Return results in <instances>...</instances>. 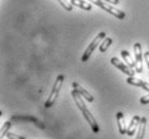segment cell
I'll return each mask as SVG.
<instances>
[{
	"label": "cell",
	"mask_w": 149,
	"mask_h": 139,
	"mask_svg": "<svg viewBox=\"0 0 149 139\" xmlns=\"http://www.w3.org/2000/svg\"><path fill=\"white\" fill-rule=\"evenodd\" d=\"M71 95H72V98H73V100H74L76 106H77V108L81 110L83 115H84L85 120L89 123V125L91 127L92 132L95 133V134L100 132V127H99V125H98V122H97V120L95 119V117H93L92 113L90 112V110L87 108V106L85 105L84 101H83V98H81V95L79 94L77 91H75L74 89L72 90Z\"/></svg>",
	"instance_id": "6da1fadb"
},
{
	"label": "cell",
	"mask_w": 149,
	"mask_h": 139,
	"mask_svg": "<svg viewBox=\"0 0 149 139\" xmlns=\"http://www.w3.org/2000/svg\"><path fill=\"white\" fill-rule=\"evenodd\" d=\"M63 80H65V76L61 74L58 75L57 78H56V80H55L54 87L52 89L51 94H49V96H48L47 100H46V102H45V107H46V108L51 107L52 105L55 104V102H56V100H57V98H58V94H59V92H60L61 87H62Z\"/></svg>",
	"instance_id": "7a4b0ae2"
},
{
	"label": "cell",
	"mask_w": 149,
	"mask_h": 139,
	"mask_svg": "<svg viewBox=\"0 0 149 139\" xmlns=\"http://www.w3.org/2000/svg\"><path fill=\"white\" fill-rule=\"evenodd\" d=\"M105 37H106V34H105V32H100V33H99L98 35H97V37L92 40V42L89 44L88 47L86 48L85 53L83 54V56H81V62H86L87 60H89V58H90L91 54L93 53V50L98 47V45L101 44V41H103Z\"/></svg>",
	"instance_id": "3957f363"
},
{
	"label": "cell",
	"mask_w": 149,
	"mask_h": 139,
	"mask_svg": "<svg viewBox=\"0 0 149 139\" xmlns=\"http://www.w3.org/2000/svg\"><path fill=\"white\" fill-rule=\"evenodd\" d=\"M111 63H112L115 68H119V70H120L123 74L128 75L129 77H133V76H134V74H135V71H133V68H129V66H128V64H125L123 62H121L120 60H119L118 58L113 57L112 59H111Z\"/></svg>",
	"instance_id": "277c9868"
},
{
	"label": "cell",
	"mask_w": 149,
	"mask_h": 139,
	"mask_svg": "<svg viewBox=\"0 0 149 139\" xmlns=\"http://www.w3.org/2000/svg\"><path fill=\"white\" fill-rule=\"evenodd\" d=\"M102 10L106 11L107 13L112 14V15H114L115 17H117L118 19H125V13L123 12V11L121 10H118V9H116L115 7H113L112 4L107 3V2H104V1H102V3L100 4V7Z\"/></svg>",
	"instance_id": "5b68a950"
},
{
	"label": "cell",
	"mask_w": 149,
	"mask_h": 139,
	"mask_svg": "<svg viewBox=\"0 0 149 139\" xmlns=\"http://www.w3.org/2000/svg\"><path fill=\"white\" fill-rule=\"evenodd\" d=\"M134 56H135V62H136V73H142L143 72V51H142V45L139 43L134 44Z\"/></svg>",
	"instance_id": "8992f818"
},
{
	"label": "cell",
	"mask_w": 149,
	"mask_h": 139,
	"mask_svg": "<svg viewBox=\"0 0 149 139\" xmlns=\"http://www.w3.org/2000/svg\"><path fill=\"white\" fill-rule=\"evenodd\" d=\"M72 87H73V89H74L75 91H77L79 94L83 96V98L86 100V101H88L89 103H91V102H93V96H92V94L91 93H89L87 90L85 88H83L78 82H72Z\"/></svg>",
	"instance_id": "52a82bcc"
},
{
	"label": "cell",
	"mask_w": 149,
	"mask_h": 139,
	"mask_svg": "<svg viewBox=\"0 0 149 139\" xmlns=\"http://www.w3.org/2000/svg\"><path fill=\"white\" fill-rule=\"evenodd\" d=\"M127 82L129 85L135 86V87H141L142 89H144L145 91H147L149 93V84L148 82H144V80H141L139 78H134V77H129L127 79Z\"/></svg>",
	"instance_id": "ba28073f"
},
{
	"label": "cell",
	"mask_w": 149,
	"mask_h": 139,
	"mask_svg": "<svg viewBox=\"0 0 149 139\" xmlns=\"http://www.w3.org/2000/svg\"><path fill=\"white\" fill-rule=\"evenodd\" d=\"M141 119L139 115H134L132 119H131V121H130V124L128 126V129H127V134L129 136H133L134 135V133H135L136 129L139 126V123H141Z\"/></svg>",
	"instance_id": "9c48e42d"
},
{
	"label": "cell",
	"mask_w": 149,
	"mask_h": 139,
	"mask_svg": "<svg viewBox=\"0 0 149 139\" xmlns=\"http://www.w3.org/2000/svg\"><path fill=\"white\" fill-rule=\"evenodd\" d=\"M116 119H117V123H118V129L119 133L121 135H125L127 134V127H125V115L121 111L117 112V115H116Z\"/></svg>",
	"instance_id": "30bf717a"
},
{
	"label": "cell",
	"mask_w": 149,
	"mask_h": 139,
	"mask_svg": "<svg viewBox=\"0 0 149 139\" xmlns=\"http://www.w3.org/2000/svg\"><path fill=\"white\" fill-rule=\"evenodd\" d=\"M146 126H147V119L146 117H143L141 119V123H139V129H137V136L135 139H144L146 132Z\"/></svg>",
	"instance_id": "8fae6325"
},
{
	"label": "cell",
	"mask_w": 149,
	"mask_h": 139,
	"mask_svg": "<svg viewBox=\"0 0 149 139\" xmlns=\"http://www.w3.org/2000/svg\"><path fill=\"white\" fill-rule=\"evenodd\" d=\"M11 120H18V121H29V122H33L36 125L40 126L41 129H44L43 123H41L38 119H36L34 117H18V115H14L12 117Z\"/></svg>",
	"instance_id": "7c38bea8"
},
{
	"label": "cell",
	"mask_w": 149,
	"mask_h": 139,
	"mask_svg": "<svg viewBox=\"0 0 149 139\" xmlns=\"http://www.w3.org/2000/svg\"><path fill=\"white\" fill-rule=\"evenodd\" d=\"M70 2L75 7L81 8L85 11H90L92 9V6L89 2H87L86 0H71Z\"/></svg>",
	"instance_id": "4fadbf2b"
},
{
	"label": "cell",
	"mask_w": 149,
	"mask_h": 139,
	"mask_svg": "<svg viewBox=\"0 0 149 139\" xmlns=\"http://www.w3.org/2000/svg\"><path fill=\"white\" fill-rule=\"evenodd\" d=\"M121 56L122 58H123V60H125V62H127V64H128V66L131 68H136V62L134 61L132 59V57H131V55L128 53L127 50H121Z\"/></svg>",
	"instance_id": "5bb4252c"
},
{
	"label": "cell",
	"mask_w": 149,
	"mask_h": 139,
	"mask_svg": "<svg viewBox=\"0 0 149 139\" xmlns=\"http://www.w3.org/2000/svg\"><path fill=\"white\" fill-rule=\"evenodd\" d=\"M113 43V39L112 37H105L104 40L101 42V44L99 46V50L100 53H105V51L109 49V47L112 45Z\"/></svg>",
	"instance_id": "9a60e30c"
},
{
	"label": "cell",
	"mask_w": 149,
	"mask_h": 139,
	"mask_svg": "<svg viewBox=\"0 0 149 139\" xmlns=\"http://www.w3.org/2000/svg\"><path fill=\"white\" fill-rule=\"evenodd\" d=\"M12 126V122L11 121H7V122L3 123V125L1 127V134H0V138L3 139L4 136H7V134L9 133V129H11Z\"/></svg>",
	"instance_id": "2e32d148"
},
{
	"label": "cell",
	"mask_w": 149,
	"mask_h": 139,
	"mask_svg": "<svg viewBox=\"0 0 149 139\" xmlns=\"http://www.w3.org/2000/svg\"><path fill=\"white\" fill-rule=\"evenodd\" d=\"M57 1L65 11H69V12H70V11L73 10V4H72L71 2H69L68 0H57Z\"/></svg>",
	"instance_id": "e0dca14e"
},
{
	"label": "cell",
	"mask_w": 149,
	"mask_h": 139,
	"mask_svg": "<svg viewBox=\"0 0 149 139\" xmlns=\"http://www.w3.org/2000/svg\"><path fill=\"white\" fill-rule=\"evenodd\" d=\"M7 137H8V139H26L25 137H23V136H19V135H17V134H14V133H12V132L8 133Z\"/></svg>",
	"instance_id": "ac0fdd59"
},
{
	"label": "cell",
	"mask_w": 149,
	"mask_h": 139,
	"mask_svg": "<svg viewBox=\"0 0 149 139\" xmlns=\"http://www.w3.org/2000/svg\"><path fill=\"white\" fill-rule=\"evenodd\" d=\"M139 103H141L142 105H147V104H149V93L147 95L142 96L141 100H139Z\"/></svg>",
	"instance_id": "d6986e66"
},
{
	"label": "cell",
	"mask_w": 149,
	"mask_h": 139,
	"mask_svg": "<svg viewBox=\"0 0 149 139\" xmlns=\"http://www.w3.org/2000/svg\"><path fill=\"white\" fill-rule=\"evenodd\" d=\"M144 58H145V61L147 63V66L149 68V51H146L145 54H144Z\"/></svg>",
	"instance_id": "ffe728a7"
},
{
	"label": "cell",
	"mask_w": 149,
	"mask_h": 139,
	"mask_svg": "<svg viewBox=\"0 0 149 139\" xmlns=\"http://www.w3.org/2000/svg\"><path fill=\"white\" fill-rule=\"evenodd\" d=\"M104 2H107L109 4H118L119 3V0H102Z\"/></svg>",
	"instance_id": "44dd1931"
},
{
	"label": "cell",
	"mask_w": 149,
	"mask_h": 139,
	"mask_svg": "<svg viewBox=\"0 0 149 139\" xmlns=\"http://www.w3.org/2000/svg\"><path fill=\"white\" fill-rule=\"evenodd\" d=\"M90 2H92L93 4H95L97 7H100V4L102 3V0H88Z\"/></svg>",
	"instance_id": "7402d4cb"
}]
</instances>
